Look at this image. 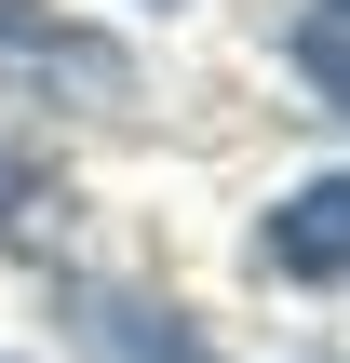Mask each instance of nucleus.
<instances>
[{"label": "nucleus", "mask_w": 350, "mask_h": 363, "mask_svg": "<svg viewBox=\"0 0 350 363\" xmlns=\"http://www.w3.org/2000/svg\"><path fill=\"white\" fill-rule=\"evenodd\" d=\"M256 269H283V283H350V175H310V189L270 202Z\"/></svg>", "instance_id": "nucleus-2"}, {"label": "nucleus", "mask_w": 350, "mask_h": 363, "mask_svg": "<svg viewBox=\"0 0 350 363\" xmlns=\"http://www.w3.org/2000/svg\"><path fill=\"white\" fill-rule=\"evenodd\" d=\"M162 13H175V0H162Z\"/></svg>", "instance_id": "nucleus-7"}, {"label": "nucleus", "mask_w": 350, "mask_h": 363, "mask_svg": "<svg viewBox=\"0 0 350 363\" xmlns=\"http://www.w3.org/2000/svg\"><path fill=\"white\" fill-rule=\"evenodd\" d=\"M324 13H350V0H324Z\"/></svg>", "instance_id": "nucleus-6"}, {"label": "nucleus", "mask_w": 350, "mask_h": 363, "mask_svg": "<svg viewBox=\"0 0 350 363\" xmlns=\"http://www.w3.org/2000/svg\"><path fill=\"white\" fill-rule=\"evenodd\" d=\"M27 216H40V175H27V162H0V229H27Z\"/></svg>", "instance_id": "nucleus-5"}, {"label": "nucleus", "mask_w": 350, "mask_h": 363, "mask_svg": "<svg viewBox=\"0 0 350 363\" xmlns=\"http://www.w3.org/2000/svg\"><path fill=\"white\" fill-rule=\"evenodd\" d=\"M297 67H310V81L350 108V13H324V0H310V27H297Z\"/></svg>", "instance_id": "nucleus-4"}, {"label": "nucleus", "mask_w": 350, "mask_h": 363, "mask_svg": "<svg viewBox=\"0 0 350 363\" xmlns=\"http://www.w3.org/2000/svg\"><path fill=\"white\" fill-rule=\"evenodd\" d=\"M81 350H94V363H216L202 337H189V310L121 296V283H81Z\"/></svg>", "instance_id": "nucleus-3"}, {"label": "nucleus", "mask_w": 350, "mask_h": 363, "mask_svg": "<svg viewBox=\"0 0 350 363\" xmlns=\"http://www.w3.org/2000/svg\"><path fill=\"white\" fill-rule=\"evenodd\" d=\"M0 81H40V94H135V54L108 40V27H67V13H40V0H0Z\"/></svg>", "instance_id": "nucleus-1"}]
</instances>
